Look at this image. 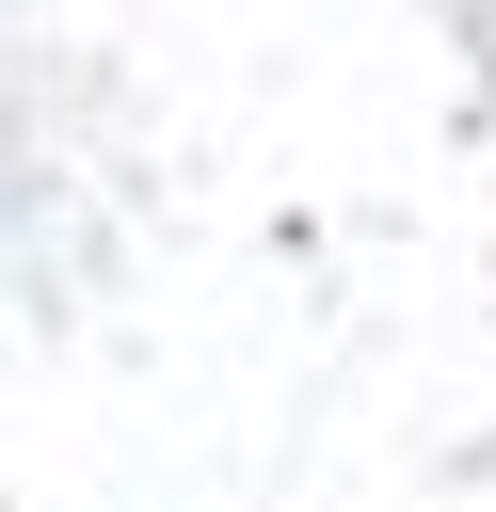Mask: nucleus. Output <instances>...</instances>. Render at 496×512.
Masks as SVG:
<instances>
[]
</instances>
